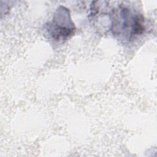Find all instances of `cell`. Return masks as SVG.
I'll return each mask as SVG.
<instances>
[{
  "mask_svg": "<svg viewBox=\"0 0 157 157\" xmlns=\"http://www.w3.org/2000/svg\"><path fill=\"white\" fill-rule=\"evenodd\" d=\"M44 29L49 38L56 42L64 41L70 38L75 31V26L69 9L63 6L58 7L52 20L45 24Z\"/></svg>",
  "mask_w": 157,
  "mask_h": 157,
  "instance_id": "2",
  "label": "cell"
},
{
  "mask_svg": "<svg viewBox=\"0 0 157 157\" xmlns=\"http://www.w3.org/2000/svg\"><path fill=\"white\" fill-rule=\"evenodd\" d=\"M145 30V18L135 8L121 2L109 6V31L123 43L132 41Z\"/></svg>",
  "mask_w": 157,
  "mask_h": 157,
  "instance_id": "1",
  "label": "cell"
}]
</instances>
